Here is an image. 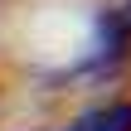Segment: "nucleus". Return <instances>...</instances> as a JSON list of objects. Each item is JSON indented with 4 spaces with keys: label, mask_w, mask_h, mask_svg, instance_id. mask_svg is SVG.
<instances>
[{
    "label": "nucleus",
    "mask_w": 131,
    "mask_h": 131,
    "mask_svg": "<svg viewBox=\"0 0 131 131\" xmlns=\"http://www.w3.org/2000/svg\"><path fill=\"white\" fill-rule=\"evenodd\" d=\"M68 131H131V102H107V107H92L88 117H78Z\"/></svg>",
    "instance_id": "1"
},
{
    "label": "nucleus",
    "mask_w": 131,
    "mask_h": 131,
    "mask_svg": "<svg viewBox=\"0 0 131 131\" xmlns=\"http://www.w3.org/2000/svg\"><path fill=\"white\" fill-rule=\"evenodd\" d=\"M122 19H126V29H131V5H126V10H122Z\"/></svg>",
    "instance_id": "2"
}]
</instances>
